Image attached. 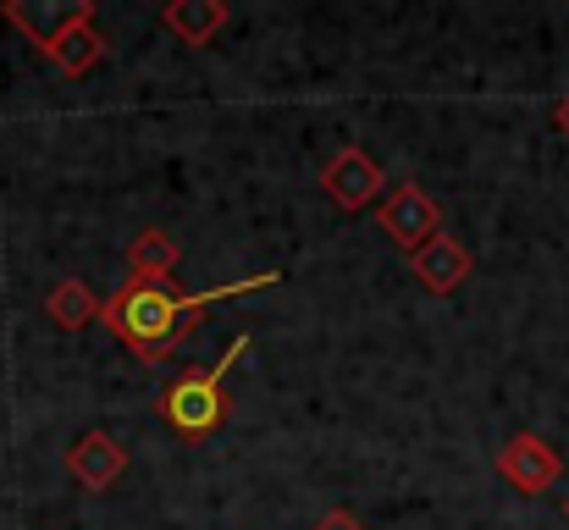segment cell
<instances>
[{
    "label": "cell",
    "mask_w": 569,
    "mask_h": 530,
    "mask_svg": "<svg viewBox=\"0 0 569 530\" xmlns=\"http://www.w3.org/2000/svg\"><path fill=\"white\" fill-rule=\"evenodd\" d=\"M277 282H282V271H260V277H238V282H221V288H204V293H178L172 282H133L128 277L100 304V321L111 327L117 343H128L144 364H161L204 321V310H216L221 299L254 293V288H277Z\"/></svg>",
    "instance_id": "obj_1"
},
{
    "label": "cell",
    "mask_w": 569,
    "mask_h": 530,
    "mask_svg": "<svg viewBox=\"0 0 569 530\" xmlns=\"http://www.w3.org/2000/svg\"><path fill=\"white\" fill-rule=\"evenodd\" d=\"M0 17L11 28L28 33V44H39V56L61 72V78H83L106 61V33L94 28V0H72V6H56V11H33L22 0H6Z\"/></svg>",
    "instance_id": "obj_2"
},
{
    "label": "cell",
    "mask_w": 569,
    "mask_h": 530,
    "mask_svg": "<svg viewBox=\"0 0 569 530\" xmlns=\"http://www.w3.org/2000/svg\"><path fill=\"white\" fill-rule=\"evenodd\" d=\"M249 349V332H238L216 364H189L172 387H161V420L178 431V437H210V431H221V420H227V376H232V364H238V353Z\"/></svg>",
    "instance_id": "obj_3"
},
{
    "label": "cell",
    "mask_w": 569,
    "mask_h": 530,
    "mask_svg": "<svg viewBox=\"0 0 569 530\" xmlns=\"http://www.w3.org/2000/svg\"><path fill=\"white\" fill-rule=\"evenodd\" d=\"M377 221H381V232L403 249V254H420L437 232H442V210H437V199L420 188V182H398L387 199H381V210H377Z\"/></svg>",
    "instance_id": "obj_4"
},
{
    "label": "cell",
    "mask_w": 569,
    "mask_h": 530,
    "mask_svg": "<svg viewBox=\"0 0 569 530\" xmlns=\"http://www.w3.org/2000/svg\"><path fill=\"white\" fill-rule=\"evenodd\" d=\"M498 476L515 487V492H526V498H542L548 487H559V476H565V459L537 437V431H520V437H509L503 448H498Z\"/></svg>",
    "instance_id": "obj_5"
},
{
    "label": "cell",
    "mask_w": 569,
    "mask_h": 530,
    "mask_svg": "<svg viewBox=\"0 0 569 530\" xmlns=\"http://www.w3.org/2000/svg\"><path fill=\"white\" fill-rule=\"evenodd\" d=\"M321 188H327V199H332L338 210H366V204H377V199H381L387 172L371 161V150L343 144V150H338V156L321 167Z\"/></svg>",
    "instance_id": "obj_6"
},
{
    "label": "cell",
    "mask_w": 569,
    "mask_h": 530,
    "mask_svg": "<svg viewBox=\"0 0 569 530\" xmlns=\"http://www.w3.org/2000/svg\"><path fill=\"white\" fill-rule=\"evenodd\" d=\"M67 476H72L83 492H111V487L128 476V448H122L111 431H83V437L67 448Z\"/></svg>",
    "instance_id": "obj_7"
},
{
    "label": "cell",
    "mask_w": 569,
    "mask_h": 530,
    "mask_svg": "<svg viewBox=\"0 0 569 530\" xmlns=\"http://www.w3.org/2000/svg\"><path fill=\"white\" fill-rule=\"evenodd\" d=\"M409 266H415V282H420L426 293H453V288L470 277V266H476V260H470V249L442 227L420 254H409Z\"/></svg>",
    "instance_id": "obj_8"
},
{
    "label": "cell",
    "mask_w": 569,
    "mask_h": 530,
    "mask_svg": "<svg viewBox=\"0 0 569 530\" xmlns=\"http://www.w3.org/2000/svg\"><path fill=\"white\" fill-rule=\"evenodd\" d=\"M227 0H172V6H161V28H172L189 50H204V44H216V33L227 28Z\"/></svg>",
    "instance_id": "obj_9"
},
{
    "label": "cell",
    "mask_w": 569,
    "mask_h": 530,
    "mask_svg": "<svg viewBox=\"0 0 569 530\" xmlns=\"http://www.w3.org/2000/svg\"><path fill=\"white\" fill-rule=\"evenodd\" d=\"M178 260H183V249H178V238L161 232V227H144V232L128 243V271H133V282H172V277H178Z\"/></svg>",
    "instance_id": "obj_10"
},
{
    "label": "cell",
    "mask_w": 569,
    "mask_h": 530,
    "mask_svg": "<svg viewBox=\"0 0 569 530\" xmlns=\"http://www.w3.org/2000/svg\"><path fill=\"white\" fill-rule=\"evenodd\" d=\"M100 304H106V299H94L78 277L56 282V288H50V299H44V310H50V321H56L61 332H83L89 321H100Z\"/></svg>",
    "instance_id": "obj_11"
},
{
    "label": "cell",
    "mask_w": 569,
    "mask_h": 530,
    "mask_svg": "<svg viewBox=\"0 0 569 530\" xmlns=\"http://www.w3.org/2000/svg\"><path fill=\"white\" fill-rule=\"evenodd\" d=\"M316 530H366V526H360V514H349V509H327V514L316 520Z\"/></svg>",
    "instance_id": "obj_12"
},
{
    "label": "cell",
    "mask_w": 569,
    "mask_h": 530,
    "mask_svg": "<svg viewBox=\"0 0 569 530\" xmlns=\"http://www.w3.org/2000/svg\"><path fill=\"white\" fill-rule=\"evenodd\" d=\"M553 122H559V128H565V133H569V94H565V100H559V111H553Z\"/></svg>",
    "instance_id": "obj_13"
},
{
    "label": "cell",
    "mask_w": 569,
    "mask_h": 530,
    "mask_svg": "<svg viewBox=\"0 0 569 530\" xmlns=\"http://www.w3.org/2000/svg\"><path fill=\"white\" fill-rule=\"evenodd\" d=\"M565 520H569V503H565Z\"/></svg>",
    "instance_id": "obj_14"
}]
</instances>
